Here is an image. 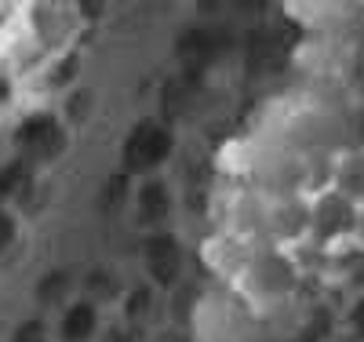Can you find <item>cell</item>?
I'll return each mask as SVG.
<instances>
[{"label":"cell","instance_id":"obj_1","mask_svg":"<svg viewBox=\"0 0 364 342\" xmlns=\"http://www.w3.org/2000/svg\"><path fill=\"white\" fill-rule=\"evenodd\" d=\"M360 223H364V204L357 197H350L346 190H339V186L321 193L306 211V230L321 244L360 240Z\"/></svg>","mask_w":364,"mask_h":342},{"label":"cell","instance_id":"obj_2","mask_svg":"<svg viewBox=\"0 0 364 342\" xmlns=\"http://www.w3.org/2000/svg\"><path fill=\"white\" fill-rule=\"evenodd\" d=\"M18 146L29 157H58L66 149V128H63V117L55 113H33L22 120L18 128Z\"/></svg>","mask_w":364,"mask_h":342},{"label":"cell","instance_id":"obj_3","mask_svg":"<svg viewBox=\"0 0 364 342\" xmlns=\"http://www.w3.org/2000/svg\"><path fill=\"white\" fill-rule=\"evenodd\" d=\"M102 324V309L95 299H73L63 306V317H58L55 338L58 342H91L99 335Z\"/></svg>","mask_w":364,"mask_h":342},{"label":"cell","instance_id":"obj_4","mask_svg":"<svg viewBox=\"0 0 364 342\" xmlns=\"http://www.w3.org/2000/svg\"><path fill=\"white\" fill-rule=\"evenodd\" d=\"M139 211H142V219H149V223H164L168 219L171 193H168L164 178H146L139 186Z\"/></svg>","mask_w":364,"mask_h":342},{"label":"cell","instance_id":"obj_5","mask_svg":"<svg viewBox=\"0 0 364 342\" xmlns=\"http://www.w3.org/2000/svg\"><path fill=\"white\" fill-rule=\"evenodd\" d=\"M346 328L357 342H364V292H353V299L346 306Z\"/></svg>","mask_w":364,"mask_h":342},{"label":"cell","instance_id":"obj_6","mask_svg":"<svg viewBox=\"0 0 364 342\" xmlns=\"http://www.w3.org/2000/svg\"><path fill=\"white\" fill-rule=\"evenodd\" d=\"M11 240H15V219L8 215V208H0V252L11 247Z\"/></svg>","mask_w":364,"mask_h":342}]
</instances>
